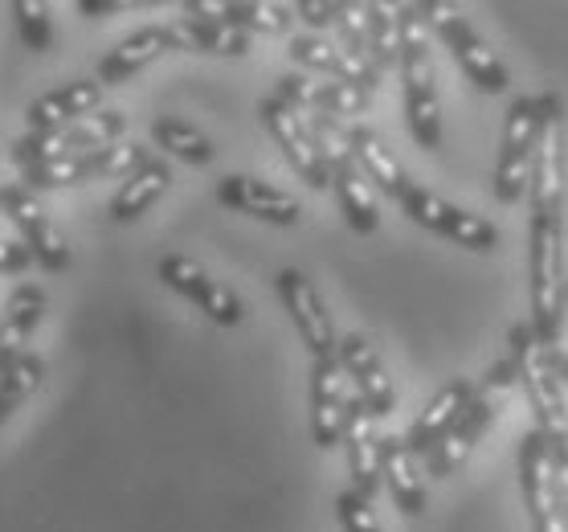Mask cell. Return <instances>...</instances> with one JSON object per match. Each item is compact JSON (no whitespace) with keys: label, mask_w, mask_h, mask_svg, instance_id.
Segmentation results:
<instances>
[{"label":"cell","mask_w":568,"mask_h":532,"mask_svg":"<svg viewBox=\"0 0 568 532\" xmlns=\"http://www.w3.org/2000/svg\"><path fill=\"white\" fill-rule=\"evenodd\" d=\"M507 344H511V364H516V381L524 398L531 405V422L544 434L548 451H552V468L568 471V398H565V381L556 377L552 349H544V340L536 337L531 324H511L507 332Z\"/></svg>","instance_id":"cell-1"},{"label":"cell","mask_w":568,"mask_h":532,"mask_svg":"<svg viewBox=\"0 0 568 532\" xmlns=\"http://www.w3.org/2000/svg\"><path fill=\"white\" fill-rule=\"evenodd\" d=\"M400 99L405 123L414 131L417 148H442V103L438 70H434V29L422 4H400Z\"/></svg>","instance_id":"cell-2"},{"label":"cell","mask_w":568,"mask_h":532,"mask_svg":"<svg viewBox=\"0 0 568 532\" xmlns=\"http://www.w3.org/2000/svg\"><path fill=\"white\" fill-rule=\"evenodd\" d=\"M528 295L531 328L544 349H560L568 308L565 279V221H531L528 218Z\"/></svg>","instance_id":"cell-3"},{"label":"cell","mask_w":568,"mask_h":532,"mask_svg":"<svg viewBox=\"0 0 568 532\" xmlns=\"http://www.w3.org/2000/svg\"><path fill=\"white\" fill-rule=\"evenodd\" d=\"M516 385L519 381H516V364H511V357L495 361L491 369H487V377L475 385V398H470V405L463 410V418L454 422V430L442 439L438 451L426 459V475L446 480V475H454V471L463 468L466 454L475 451L478 442H483V434L495 426V418L504 414V405Z\"/></svg>","instance_id":"cell-4"},{"label":"cell","mask_w":568,"mask_h":532,"mask_svg":"<svg viewBox=\"0 0 568 532\" xmlns=\"http://www.w3.org/2000/svg\"><path fill=\"white\" fill-rule=\"evenodd\" d=\"M568 181V119L560 94H540V140H536V164H531L528 209L531 221H560L565 213Z\"/></svg>","instance_id":"cell-5"},{"label":"cell","mask_w":568,"mask_h":532,"mask_svg":"<svg viewBox=\"0 0 568 532\" xmlns=\"http://www.w3.org/2000/svg\"><path fill=\"white\" fill-rule=\"evenodd\" d=\"M426 9V21L429 29L442 38V46L454 53V62H458V70H463L466 79L475 82L478 91L487 94H504L507 87H511V74H507V66L499 62V53L483 41V33H478L470 21H466L454 4H446V0H426L422 4Z\"/></svg>","instance_id":"cell-6"},{"label":"cell","mask_w":568,"mask_h":532,"mask_svg":"<svg viewBox=\"0 0 568 532\" xmlns=\"http://www.w3.org/2000/svg\"><path fill=\"white\" fill-rule=\"evenodd\" d=\"M536 140H540V99H516L507 107L504 135H499V160H495V197L504 205H516L528 197L531 164H536Z\"/></svg>","instance_id":"cell-7"},{"label":"cell","mask_w":568,"mask_h":532,"mask_svg":"<svg viewBox=\"0 0 568 532\" xmlns=\"http://www.w3.org/2000/svg\"><path fill=\"white\" fill-rule=\"evenodd\" d=\"M397 205L405 209L417 225H426V230H434V234L450 238L454 247L478 250V254H491V250L499 247V230H495L491 221L478 218V213H466V209H458V205H450L446 197L429 193V189H422L417 181L400 193Z\"/></svg>","instance_id":"cell-8"},{"label":"cell","mask_w":568,"mask_h":532,"mask_svg":"<svg viewBox=\"0 0 568 532\" xmlns=\"http://www.w3.org/2000/svg\"><path fill=\"white\" fill-rule=\"evenodd\" d=\"M258 116L266 123V131L274 135V143L283 148L286 164L311 184V189H332V169H327V160H323L320 143L311 135V123L298 116L295 107H286L283 99H262L258 103Z\"/></svg>","instance_id":"cell-9"},{"label":"cell","mask_w":568,"mask_h":532,"mask_svg":"<svg viewBox=\"0 0 568 532\" xmlns=\"http://www.w3.org/2000/svg\"><path fill=\"white\" fill-rule=\"evenodd\" d=\"M274 287H278V299H283L286 315H291V324H295L298 340L307 344L311 357H315V361L336 357L339 352L336 324H332L327 303H323V295L315 291V283H311L307 274L295 271V267H286V271H278Z\"/></svg>","instance_id":"cell-10"},{"label":"cell","mask_w":568,"mask_h":532,"mask_svg":"<svg viewBox=\"0 0 568 532\" xmlns=\"http://www.w3.org/2000/svg\"><path fill=\"white\" fill-rule=\"evenodd\" d=\"M356 393H348V373L336 357H323L311 369V439L315 446L332 451L336 442H344V426H348V405Z\"/></svg>","instance_id":"cell-11"},{"label":"cell","mask_w":568,"mask_h":532,"mask_svg":"<svg viewBox=\"0 0 568 532\" xmlns=\"http://www.w3.org/2000/svg\"><path fill=\"white\" fill-rule=\"evenodd\" d=\"M160 279H164L176 295H184L189 303H196V308H201V312L221 328L242 324V315H246L242 299L233 295L230 287L217 283L205 267H196V262L184 259V254H169V259H160Z\"/></svg>","instance_id":"cell-12"},{"label":"cell","mask_w":568,"mask_h":532,"mask_svg":"<svg viewBox=\"0 0 568 532\" xmlns=\"http://www.w3.org/2000/svg\"><path fill=\"white\" fill-rule=\"evenodd\" d=\"M519 492L528 508L531 532H565L556 512V483H552V451L536 426L519 442Z\"/></svg>","instance_id":"cell-13"},{"label":"cell","mask_w":568,"mask_h":532,"mask_svg":"<svg viewBox=\"0 0 568 532\" xmlns=\"http://www.w3.org/2000/svg\"><path fill=\"white\" fill-rule=\"evenodd\" d=\"M274 99H283L286 107H295L298 116H364L373 107V91H361V87H348V82L336 79H311V74H283L278 87H274Z\"/></svg>","instance_id":"cell-14"},{"label":"cell","mask_w":568,"mask_h":532,"mask_svg":"<svg viewBox=\"0 0 568 532\" xmlns=\"http://www.w3.org/2000/svg\"><path fill=\"white\" fill-rule=\"evenodd\" d=\"M4 213L13 218V225L21 230V238H26V247L33 250V259H38L45 271H65V267H70V247H65L62 230H58L50 221V213L41 209L33 189L9 184V189H4Z\"/></svg>","instance_id":"cell-15"},{"label":"cell","mask_w":568,"mask_h":532,"mask_svg":"<svg viewBox=\"0 0 568 532\" xmlns=\"http://www.w3.org/2000/svg\"><path fill=\"white\" fill-rule=\"evenodd\" d=\"M339 364H344L348 381L356 385V398H361L376 418H388L397 410V385H393V377H388L373 340L361 337V332L339 337Z\"/></svg>","instance_id":"cell-16"},{"label":"cell","mask_w":568,"mask_h":532,"mask_svg":"<svg viewBox=\"0 0 568 532\" xmlns=\"http://www.w3.org/2000/svg\"><path fill=\"white\" fill-rule=\"evenodd\" d=\"M381 430H376V414L361 398H352L348 405V426H344V451H348V471H352V492H361L364 500H373L385 488L381 475Z\"/></svg>","instance_id":"cell-17"},{"label":"cell","mask_w":568,"mask_h":532,"mask_svg":"<svg viewBox=\"0 0 568 532\" xmlns=\"http://www.w3.org/2000/svg\"><path fill=\"white\" fill-rule=\"evenodd\" d=\"M470 398H475V381H466V377H450V381H446V385H442V390L422 405V414L414 418V426H409V434H405L409 451H414L417 459H429V454L442 446V439L454 430V422L463 418V410L470 405Z\"/></svg>","instance_id":"cell-18"},{"label":"cell","mask_w":568,"mask_h":532,"mask_svg":"<svg viewBox=\"0 0 568 532\" xmlns=\"http://www.w3.org/2000/svg\"><path fill=\"white\" fill-rule=\"evenodd\" d=\"M286 53H291V62L303 66V70L327 74V79L361 87V91H376V87H381V74L373 70V62H364V58H356L352 50H344V46H336V41H327V38H315V33L291 38Z\"/></svg>","instance_id":"cell-19"},{"label":"cell","mask_w":568,"mask_h":532,"mask_svg":"<svg viewBox=\"0 0 568 532\" xmlns=\"http://www.w3.org/2000/svg\"><path fill=\"white\" fill-rule=\"evenodd\" d=\"M217 201L246 213V218L271 221V225H298V218H303V205L295 197L258 181V177H225L217 184Z\"/></svg>","instance_id":"cell-20"},{"label":"cell","mask_w":568,"mask_h":532,"mask_svg":"<svg viewBox=\"0 0 568 532\" xmlns=\"http://www.w3.org/2000/svg\"><path fill=\"white\" fill-rule=\"evenodd\" d=\"M99 103H103V82H94V79H74V82H65V87H53L50 94H41V99L29 103V111H26L29 131L70 128L78 119L94 116Z\"/></svg>","instance_id":"cell-21"},{"label":"cell","mask_w":568,"mask_h":532,"mask_svg":"<svg viewBox=\"0 0 568 532\" xmlns=\"http://www.w3.org/2000/svg\"><path fill=\"white\" fill-rule=\"evenodd\" d=\"M381 475L393 495V504L405 516H422L426 512V475L417 468V454L409 451V442L400 434H385L381 439Z\"/></svg>","instance_id":"cell-22"},{"label":"cell","mask_w":568,"mask_h":532,"mask_svg":"<svg viewBox=\"0 0 568 532\" xmlns=\"http://www.w3.org/2000/svg\"><path fill=\"white\" fill-rule=\"evenodd\" d=\"M169 50H172L169 26L140 29V33H131V38L119 41L115 50L99 62V82H103V87H119V82H128L131 74H140L143 66H152L155 58H164Z\"/></svg>","instance_id":"cell-23"},{"label":"cell","mask_w":568,"mask_h":532,"mask_svg":"<svg viewBox=\"0 0 568 532\" xmlns=\"http://www.w3.org/2000/svg\"><path fill=\"white\" fill-rule=\"evenodd\" d=\"M352 131V157L361 164V172L368 177V184H376L381 193H388L393 201H400V193L414 184V177L400 169V160L385 148V140L376 135L368 123H356Z\"/></svg>","instance_id":"cell-24"},{"label":"cell","mask_w":568,"mask_h":532,"mask_svg":"<svg viewBox=\"0 0 568 532\" xmlns=\"http://www.w3.org/2000/svg\"><path fill=\"white\" fill-rule=\"evenodd\" d=\"M41 315H45V291L33 283L17 287L4 315H0V373L26 352L33 328L41 324Z\"/></svg>","instance_id":"cell-25"},{"label":"cell","mask_w":568,"mask_h":532,"mask_svg":"<svg viewBox=\"0 0 568 532\" xmlns=\"http://www.w3.org/2000/svg\"><path fill=\"white\" fill-rule=\"evenodd\" d=\"M332 189H336L339 213L348 218V225L356 234H376L381 225V205L373 197V184L361 172L356 160H344V164H332Z\"/></svg>","instance_id":"cell-26"},{"label":"cell","mask_w":568,"mask_h":532,"mask_svg":"<svg viewBox=\"0 0 568 532\" xmlns=\"http://www.w3.org/2000/svg\"><path fill=\"white\" fill-rule=\"evenodd\" d=\"M172 50L184 53H217V58H242L250 50V33L237 26H201V21H172Z\"/></svg>","instance_id":"cell-27"},{"label":"cell","mask_w":568,"mask_h":532,"mask_svg":"<svg viewBox=\"0 0 568 532\" xmlns=\"http://www.w3.org/2000/svg\"><path fill=\"white\" fill-rule=\"evenodd\" d=\"M172 184V169L164 164V160H148L140 172H131L128 181H123V189L115 193V201H111V218L115 221H135L140 213H148V209L164 197V189Z\"/></svg>","instance_id":"cell-28"},{"label":"cell","mask_w":568,"mask_h":532,"mask_svg":"<svg viewBox=\"0 0 568 532\" xmlns=\"http://www.w3.org/2000/svg\"><path fill=\"white\" fill-rule=\"evenodd\" d=\"M368 62L381 79L393 70L400 74V4H368Z\"/></svg>","instance_id":"cell-29"},{"label":"cell","mask_w":568,"mask_h":532,"mask_svg":"<svg viewBox=\"0 0 568 532\" xmlns=\"http://www.w3.org/2000/svg\"><path fill=\"white\" fill-rule=\"evenodd\" d=\"M152 140H155V148L172 152V157L184 160V164H209V160H213V143H209L205 131H196L193 123H184V119H176V116L155 119Z\"/></svg>","instance_id":"cell-30"},{"label":"cell","mask_w":568,"mask_h":532,"mask_svg":"<svg viewBox=\"0 0 568 532\" xmlns=\"http://www.w3.org/2000/svg\"><path fill=\"white\" fill-rule=\"evenodd\" d=\"M286 4H271V0H230V26L246 29V33H286L291 26Z\"/></svg>","instance_id":"cell-31"},{"label":"cell","mask_w":568,"mask_h":532,"mask_svg":"<svg viewBox=\"0 0 568 532\" xmlns=\"http://www.w3.org/2000/svg\"><path fill=\"white\" fill-rule=\"evenodd\" d=\"M87 157H62L45 160V164H29L26 189H70V184H87Z\"/></svg>","instance_id":"cell-32"},{"label":"cell","mask_w":568,"mask_h":532,"mask_svg":"<svg viewBox=\"0 0 568 532\" xmlns=\"http://www.w3.org/2000/svg\"><path fill=\"white\" fill-rule=\"evenodd\" d=\"M13 17L17 29H21V41H26L33 53H45L53 41V26H50V4L45 0H13Z\"/></svg>","instance_id":"cell-33"},{"label":"cell","mask_w":568,"mask_h":532,"mask_svg":"<svg viewBox=\"0 0 568 532\" xmlns=\"http://www.w3.org/2000/svg\"><path fill=\"white\" fill-rule=\"evenodd\" d=\"M41 377H45V361H41L38 352H21L4 373H0V390L17 398V402H26L29 393L41 385Z\"/></svg>","instance_id":"cell-34"},{"label":"cell","mask_w":568,"mask_h":532,"mask_svg":"<svg viewBox=\"0 0 568 532\" xmlns=\"http://www.w3.org/2000/svg\"><path fill=\"white\" fill-rule=\"evenodd\" d=\"M339 46L368 62V4H339Z\"/></svg>","instance_id":"cell-35"},{"label":"cell","mask_w":568,"mask_h":532,"mask_svg":"<svg viewBox=\"0 0 568 532\" xmlns=\"http://www.w3.org/2000/svg\"><path fill=\"white\" fill-rule=\"evenodd\" d=\"M336 516H339V524H344V532H381L373 500H364V495L352 492V488L336 495Z\"/></svg>","instance_id":"cell-36"},{"label":"cell","mask_w":568,"mask_h":532,"mask_svg":"<svg viewBox=\"0 0 568 532\" xmlns=\"http://www.w3.org/2000/svg\"><path fill=\"white\" fill-rule=\"evenodd\" d=\"M295 17H303L311 29H336L339 4H336V0H298Z\"/></svg>","instance_id":"cell-37"},{"label":"cell","mask_w":568,"mask_h":532,"mask_svg":"<svg viewBox=\"0 0 568 532\" xmlns=\"http://www.w3.org/2000/svg\"><path fill=\"white\" fill-rule=\"evenodd\" d=\"M29 262H33V250L26 242H0V274L26 271Z\"/></svg>","instance_id":"cell-38"},{"label":"cell","mask_w":568,"mask_h":532,"mask_svg":"<svg viewBox=\"0 0 568 532\" xmlns=\"http://www.w3.org/2000/svg\"><path fill=\"white\" fill-rule=\"evenodd\" d=\"M552 483H556V512H560V529L568 532V471L552 468Z\"/></svg>","instance_id":"cell-39"},{"label":"cell","mask_w":568,"mask_h":532,"mask_svg":"<svg viewBox=\"0 0 568 532\" xmlns=\"http://www.w3.org/2000/svg\"><path fill=\"white\" fill-rule=\"evenodd\" d=\"M128 4L123 0H78V13L87 17H103V13H123Z\"/></svg>","instance_id":"cell-40"},{"label":"cell","mask_w":568,"mask_h":532,"mask_svg":"<svg viewBox=\"0 0 568 532\" xmlns=\"http://www.w3.org/2000/svg\"><path fill=\"white\" fill-rule=\"evenodd\" d=\"M17 405H21V402H17V398H9V393L0 390V426H4V422H9V418H13V410H17Z\"/></svg>","instance_id":"cell-41"},{"label":"cell","mask_w":568,"mask_h":532,"mask_svg":"<svg viewBox=\"0 0 568 532\" xmlns=\"http://www.w3.org/2000/svg\"><path fill=\"white\" fill-rule=\"evenodd\" d=\"M4 189H9V184H0V209H4Z\"/></svg>","instance_id":"cell-42"}]
</instances>
